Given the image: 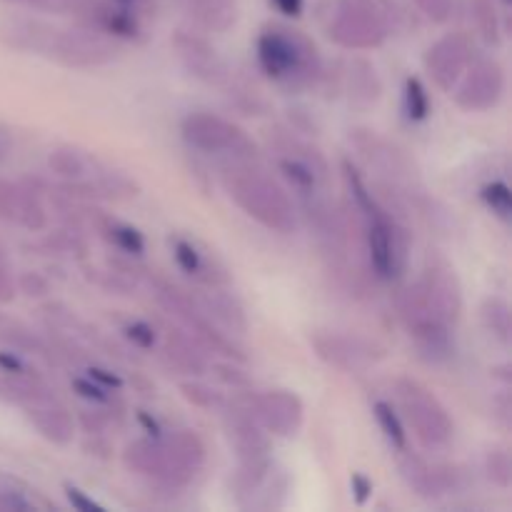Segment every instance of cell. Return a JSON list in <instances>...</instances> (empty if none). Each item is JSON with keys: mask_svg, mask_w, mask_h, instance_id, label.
Wrapping results in <instances>:
<instances>
[{"mask_svg": "<svg viewBox=\"0 0 512 512\" xmlns=\"http://www.w3.org/2000/svg\"><path fill=\"white\" fill-rule=\"evenodd\" d=\"M88 378L95 380V383H98L100 388H105V390H108V388L118 390L120 385H123L118 378H115L113 373H108V370H103V368H90L88 370Z\"/></svg>", "mask_w": 512, "mask_h": 512, "instance_id": "7402d4cb", "label": "cell"}, {"mask_svg": "<svg viewBox=\"0 0 512 512\" xmlns=\"http://www.w3.org/2000/svg\"><path fill=\"white\" fill-rule=\"evenodd\" d=\"M260 403V418L265 420L270 430L278 435H290L300 425L303 418V408H300L298 398L288 393H273L258 400Z\"/></svg>", "mask_w": 512, "mask_h": 512, "instance_id": "9c48e42d", "label": "cell"}, {"mask_svg": "<svg viewBox=\"0 0 512 512\" xmlns=\"http://www.w3.org/2000/svg\"><path fill=\"white\" fill-rule=\"evenodd\" d=\"M270 3H273L275 8H278L283 15H290V18H298V15L303 13L305 0H270Z\"/></svg>", "mask_w": 512, "mask_h": 512, "instance_id": "4316f807", "label": "cell"}, {"mask_svg": "<svg viewBox=\"0 0 512 512\" xmlns=\"http://www.w3.org/2000/svg\"><path fill=\"white\" fill-rule=\"evenodd\" d=\"M483 200L493 213H498L500 218L508 220L510 218V210H512V195L510 188L505 183H490L483 188Z\"/></svg>", "mask_w": 512, "mask_h": 512, "instance_id": "9a60e30c", "label": "cell"}, {"mask_svg": "<svg viewBox=\"0 0 512 512\" xmlns=\"http://www.w3.org/2000/svg\"><path fill=\"white\" fill-rule=\"evenodd\" d=\"M375 418H378L380 428H383V433L388 435L390 443L395 445V448L405 450V445H408V438H405V430H403V423H400V418L395 415L393 405L390 403H375Z\"/></svg>", "mask_w": 512, "mask_h": 512, "instance_id": "7c38bea8", "label": "cell"}, {"mask_svg": "<svg viewBox=\"0 0 512 512\" xmlns=\"http://www.w3.org/2000/svg\"><path fill=\"white\" fill-rule=\"evenodd\" d=\"M18 3L33 5V8H40V10H55V13H60V10L73 8L75 0H18Z\"/></svg>", "mask_w": 512, "mask_h": 512, "instance_id": "603a6c76", "label": "cell"}, {"mask_svg": "<svg viewBox=\"0 0 512 512\" xmlns=\"http://www.w3.org/2000/svg\"><path fill=\"white\" fill-rule=\"evenodd\" d=\"M400 398H403L405 410H408V420L418 430V438L423 443L440 445L450 438L453 425H450L445 410L440 408V403L428 390L420 388L418 383H403Z\"/></svg>", "mask_w": 512, "mask_h": 512, "instance_id": "277c9868", "label": "cell"}, {"mask_svg": "<svg viewBox=\"0 0 512 512\" xmlns=\"http://www.w3.org/2000/svg\"><path fill=\"white\" fill-rule=\"evenodd\" d=\"M185 140L205 153H233L250 155L253 145L245 138L243 130L213 115H190L183 125Z\"/></svg>", "mask_w": 512, "mask_h": 512, "instance_id": "5b68a950", "label": "cell"}, {"mask_svg": "<svg viewBox=\"0 0 512 512\" xmlns=\"http://www.w3.org/2000/svg\"><path fill=\"white\" fill-rule=\"evenodd\" d=\"M65 495H68L70 505H73V508H78V510H85V512H93V510L100 512V510H103V505H98L95 500L85 498L83 490L73 488V485H65Z\"/></svg>", "mask_w": 512, "mask_h": 512, "instance_id": "ffe728a7", "label": "cell"}, {"mask_svg": "<svg viewBox=\"0 0 512 512\" xmlns=\"http://www.w3.org/2000/svg\"><path fill=\"white\" fill-rule=\"evenodd\" d=\"M335 38L345 45H375L383 40V25L370 0H340Z\"/></svg>", "mask_w": 512, "mask_h": 512, "instance_id": "8992f818", "label": "cell"}, {"mask_svg": "<svg viewBox=\"0 0 512 512\" xmlns=\"http://www.w3.org/2000/svg\"><path fill=\"white\" fill-rule=\"evenodd\" d=\"M75 390H78L80 398L85 400H93V403H105L108 400V393H105V388H100L98 383H93V380H75Z\"/></svg>", "mask_w": 512, "mask_h": 512, "instance_id": "d6986e66", "label": "cell"}, {"mask_svg": "<svg viewBox=\"0 0 512 512\" xmlns=\"http://www.w3.org/2000/svg\"><path fill=\"white\" fill-rule=\"evenodd\" d=\"M173 250H175V260H178V265L185 270V273L198 275V278L203 275L205 260L193 243H188V240H175Z\"/></svg>", "mask_w": 512, "mask_h": 512, "instance_id": "2e32d148", "label": "cell"}, {"mask_svg": "<svg viewBox=\"0 0 512 512\" xmlns=\"http://www.w3.org/2000/svg\"><path fill=\"white\" fill-rule=\"evenodd\" d=\"M503 90V73L495 63H480L470 70V80L460 90V105L465 108H490Z\"/></svg>", "mask_w": 512, "mask_h": 512, "instance_id": "ba28073f", "label": "cell"}, {"mask_svg": "<svg viewBox=\"0 0 512 512\" xmlns=\"http://www.w3.org/2000/svg\"><path fill=\"white\" fill-rule=\"evenodd\" d=\"M505 3H510V0H505Z\"/></svg>", "mask_w": 512, "mask_h": 512, "instance_id": "f1b7e54d", "label": "cell"}, {"mask_svg": "<svg viewBox=\"0 0 512 512\" xmlns=\"http://www.w3.org/2000/svg\"><path fill=\"white\" fill-rule=\"evenodd\" d=\"M258 63L278 83H303L315 70V48L288 28H268L258 38Z\"/></svg>", "mask_w": 512, "mask_h": 512, "instance_id": "7a4b0ae2", "label": "cell"}, {"mask_svg": "<svg viewBox=\"0 0 512 512\" xmlns=\"http://www.w3.org/2000/svg\"><path fill=\"white\" fill-rule=\"evenodd\" d=\"M228 185L230 195L238 200L240 208L248 210V215L258 218L268 228L288 233L295 225L293 210H290L285 195L273 183L260 178V175H235L233 183Z\"/></svg>", "mask_w": 512, "mask_h": 512, "instance_id": "3957f363", "label": "cell"}, {"mask_svg": "<svg viewBox=\"0 0 512 512\" xmlns=\"http://www.w3.org/2000/svg\"><path fill=\"white\" fill-rule=\"evenodd\" d=\"M350 188H353V198L358 208L365 215V230H368V250H370V263H373L375 273L380 278H395L400 275L405 263V248H403V235L393 225V218L380 208L373 200V193H368L365 183L355 170L348 168Z\"/></svg>", "mask_w": 512, "mask_h": 512, "instance_id": "6da1fadb", "label": "cell"}, {"mask_svg": "<svg viewBox=\"0 0 512 512\" xmlns=\"http://www.w3.org/2000/svg\"><path fill=\"white\" fill-rule=\"evenodd\" d=\"M353 493H355V500H358L360 505L365 503V500H368V495L373 493V483H370L368 478H365V475H353Z\"/></svg>", "mask_w": 512, "mask_h": 512, "instance_id": "484cf974", "label": "cell"}, {"mask_svg": "<svg viewBox=\"0 0 512 512\" xmlns=\"http://www.w3.org/2000/svg\"><path fill=\"white\" fill-rule=\"evenodd\" d=\"M190 8L195 10L198 20L208 28L223 30L235 20L238 0H190Z\"/></svg>", "mask_w": 512, "mask_h": 512, "instance_id": "8fae6325", "label": "cell"}, {"mask_svg": "<svg viewBox=\"0 0 512 512\" xmlns=\"http://www.w3.org/2000/svg\"><path fill=\"white\" fill-rule=\"evenodd\" d=\"M125 335H128L135 345H140V348H153L155 343L153 328H148L145 323H130L128 328H125Z\"/></svg>", "mask_w": 512, "mask_h": 512, "instance_id": "ac0fdd59", "label": "cell"}, {"mask_svg": "<svg viewBox=\"0 0 512 512\" xmlns=\"http://www.w3.org/2000/svg\"><path fill=\"white\" fill-rule=\"evenodd\" d=\"M0 368L8 375H28V368L10 353H0Z\"/></svg>", "mask_w": 512, "mask_h": 512, "instance_id": "d4e9b609", "label": "cell"}, {"mask_svg": "<svg viewBox=\"0 0 512 512\" xmlns=\"http://www.w3.org/2000/svg\"><path fill=\"white\" fill-rule=\"evenodd\" d=\"M108 238L113 240V243L118 245L120 250H125V253L140 255V253H143V250H145V240H143V235H140L138 230H135V228H130V225L113 223V225H110Z\"/></svg>", "mask_w": 512, "mask_h": 512, "instance_id": "5bb4252c", "label": "cell"}, {"mask_svg": "<svg viewBox=\"0 0 512 512\" xmlns=\"http://www.w3.org/2000/svg\"><path fill=\"white\" fill-rule=\"evenodd\" d=\"M0 215L8 220L28 225V228H40L43 225V210L33 200V195H25L23 190L13 188L10 183L0 180Z\"/></svg>", "mask_w": 512, "mask_h": 512, "instance_id": "30bf717a", "label": "cell"}, {"mask_svg": "<svg viewBox=\"0 0 512 512\" xmlns=\"http://www.w3.org/2000/svg\"><path fill=\"white\" fill-rule=\"evenodd\" d=\"M493 313H485L490 320H493V330L503 338H508V330H510V315H508V305L503 300H493Z\"/></svg>", "mask_w": 512, "mask_h": 512, "instance_id": "e0dca14e", "label": "cell"}, {"mask_svg": "<svg viewBox=\"0 0 512 512\" xmlns=\"http://www.w3.org/2000/svg\"><path fill=\"white\" fill-rule=\"evenodd\" d=\"M115 3H120V5H128V3H135V0H115Z\"/></svg>", "mask_w": 512, "mask_h": 512, "instance_id": "83f0119b", "label": "cell"}, {"mask_svg": "<svg viewBox=\"0 0 512 512\" xmlns=\"http://www.w3.org/2000/svg\"><path fill=\"white\" fill-rule=\"evenodd\" d=\"M405 110H408V118L415 120V123L428 118L430 98L418 78H410L408 85H405Z\"/></svg>", "mask_w": 512, "mask_h": 512, "instance_id": "4fadbf2b", "label": "cell"}, {"mask_svg": "<svg viewBox=\"0 0 512 512\" xmlns=\"http://www.w3.org/2000/svg\"><path fill=\"white\" fill-rule=\"evenodd\" d=\"M13 295H15L13 293V278H10L5 260L0 258V303H8Z\"/></svg>", "mask_w": 512, "mask_h": 512, "instance_id": "cb8c5ba5", "label": "cell"}, {"mask_svg": "<svg viewBox=\"0 0 512 512\" xmlns=\"http://www.w3.org/2000/svg\"><path fill=\"white\" fill-rule=\"evenodd\" d=\"M415 3L435 20H445L448 18L450 8H453V0H415Z\"/></svg>", "mask_w": 512, "mask_h": 512, "instance_id": "44dd1931", "label": "cell"}, {"mask_svg": "<svg viewBox=\"0 0 512 512\" xmlns=\"http://www.w3.org/2000/svg\"><path fill=\"white\" fill-rule=\"evenodd\" d=\"M468 53H470V45L463 35H450V38L440 40L428 55V65L433 70L435 80H438L443 88H450L453 80L458 78L460 70L465 68L468 63Z\"/></svg>", "mask_w": 512, "mask_h": 512, "instance_id": "52a82bcc", "label": "cell"}]
</instances>
